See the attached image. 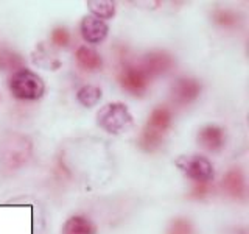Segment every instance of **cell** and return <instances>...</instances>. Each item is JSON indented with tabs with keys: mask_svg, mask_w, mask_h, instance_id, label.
I'll use <instances>...</instances> for the list:
<instances>
[{
	"mask_svg": "<svg viewBox=\"0 0 249 234\" xmlns=\"http://www.w3.org/2000/svg\"><path fill=\"white\" fill-rule=\"evenodd\" d=\"M8 88L19 100H37L44 96L45 83L36 72L23 67L11 74L8 80Z\"/></svg>",
	"mask_w": 249,
	"mask_h": 234,
	"instance_id": "cell-1",
	"label": "cell"
},
{
	"mask_svg": "<svg viewBox=\"0 0 249 234\" xmlns=\"http://www.w3.org/2000/svg\"><path fill=\"white\" fill-rule=\"evenodd\" d=\"M97 123L100 128L111 135H122L134 127V119L126 105L114 101V103L105 105L97 113Z\"/></svg>",
	"mask_w": 249,
	"mask_h": 234,
	"instance_id": "cell-2",
	"label": "cell"
},
{
	"mask_svg": "<svg viewBox=\"0 0 249 234\" xmlns=\"http://www.w3.org/2000/svg\"><path fill=\"white\" fill-rule=\"evenodd\" d=\"M176 167L195 183H210L215 176L212 162L199 155H181L175 159Z\"/></svg>",
	"mask_w": 249,
	"mask_h": 234,
	"instance_id": "cell-3",
	"label": "cell"
},
{
	"mask_svg": "<svg viewBox=\"0 0 249 234\" xmlns=\"http://www.w3.org/2000/svg\"><path fill=\"white\" fill-rule=\"evenodd\" d=\"M119 81L122 88L126 92H129L131 96L142 97L148 89L150 78L146 77V74L139 66L128 64L122 69V72L119 75Z\"/></svg>",
	"mask_w": 249,
	"mask_h": 234,
	"instance_id": "cell-4",
	"label": "cell"
},
{
	"mask_svg": "<svg viewBox=\"0 0 249 234\" xmlns=\"http://www.w3.org/2000/svg\"><path fill=\"white\" fill-rule=\"evenodd\" d=\"M201 83L196 78L190 77H179L178 80L171 84V101L179 106H185L195 101L201 94Z\"/></svg>",
	"mask_w": 249,
	"mask_h": 234,
	"instance_id": "cell-5",
	"label": "cell"
},
{
	"mask_svg": "<svg viewBox=\"0 0 249 234\" xmlns=\"http://www.w3.org/2000/svg\"><path fill=\"white\" fill-rule=\"evenodd\" d=\"M173 66H175V59L170 53L163 50H153L142 58V62H140L139 67L143 70L148 78H151L170 72Z\"/></svg>",
	"mask_w": 249,
	"mask_h": 234,
	"instance_id": "cell-6",
	"label": "cell"
},
{
	"mask_svg": "<svg viewBox=\"0 0 249 234\" xmlns=\"http://www.w3.org/2000/svg\"><path fill=\"white\" fill-rule=\"evenodd\" d=\"M196 140L201 148H204L206 152H220L226 145V131L220 125L207 123L202 128H199Z\"/></svg>",
	"mask_w": 249,
	"mask_h": 234,
	"instance_id": "cell-7",
	"label": "cell"
},
{
	"mask_svg": "<svg viewBox=\"0 0 249 234\" xmlns=\"http://www.w3.org/2000/svg\"><path fill=\"white\" fill-rule=\"evenodd\" d=\"M107 25L105 20H101L93 16H86L81 20V35L84 38V41H88L89 44H100L103 42L107 36Z\"/></svg>",
	"mask_w": 249,
	"mask_h": 234,
	"instance_id": "cell-8",
	"label": "cell"
},
{
	"mask_svg": "<svg viewBox=\"0 0 249 234\" xmlns=\"http://www.w3.org/2000/svg\"><path fill=\"white\" fill-rule=\"evenodd\" d=\"M223 189L224 192L231 195L232 198H243L246 192V183H245V175L240 169H231L226 172L223 176Z\"/></svg>",
	"mask_w": 249,
	"mask_h": 234,
	"instance_id": "cell-9",
	"label": "cell"
},
{
	"mask_svg": "<svg viewBox=\"0 0 249 234\" xmlns=\"http://www.w3.org/2000/svg\"><path fill=\"white\" fill-rule=\"evenodd\" d=\"M75 58H76L78 66L84 70H88V72H97V70H101V67H103V59H101L100 53L88 45H81L80 49L76 50Z\"/></svg>",
	"mask_w": 249,
	"mask_h": 234,
	"instance_id": "cell-10",
	"label": "cell"
},
{
	"mask_svg": "<svg viewBox=\"0 0 249 234\" xmlns=\"http://www.w3.org/2000/svg\"><path fill=\"white\" fill-rule=\"evenodd\" d=\"M171 120H173V116H171L170 109L165 106H158L153 109V113L150 114V119H148L145 127L158 133H162V135H167V131L171 127Z\"/></svg>",
	"mask_w": 249,
	"mask_h": 234,
	"instance_id": "cell-11",
	"label": "cell"
},
{
	"mask_svg": "<svg viewBox=\"0 0 249 234\" xmlns=\"http://www.w3.org/2000/svg\"><path fill=\"white\" fill-rule=\"evenodd\" d=\"M97 226L88 217L73 215L62 226V234H95Z\"/></svg>",
	"mask_w": 249,
	"mask_h": 234,
	"instance_id": "cell-12",
	"label": "cell"
},
{
	"mask_svg": "<svg viewBox=\"0 0 249 234\" xmlns=\"http://www.w3.org/2000/svg\"><path fill=\"white\" fill-rule=\"evenodd\" d=\"M163 139H165V135H162V133H158V131L145 127L143 131H142V135H140V139H139V147L146 153H153V152L159 150V148L162 147Z\"/></svg>",
	"mask_w": 249,
	"mask_h": 234,
	"instance_id": "cell-13",
	"label": "cell"
},
{
	"mask_svg": "<svg viewBox=\"0 0 249 234\" xmlns=\"http://www.w3.org/2000/svg\"><path fill=\"white\" fill-rule=\"evenodd\" d=\"M25 67V59H23L18 52L2 47L0 49V70H20Z\"/></svg>",
	"mask_w": 249,
	"mask_h": 234,
	"instance_id": "cell-14",
	"label": "cell"
},
{
	"mask_svg": "<svg viewBox=\"0 0 249 234\" xmlns=\"http://www.w3.org/2000/svg\"><path fill=\"white\" fill-rule=\"evenodd\" d=\"M88 8L93 18L98 19H112L115 16V3L109 0H89Z\"/></svg>",
	"mask_w": 249,
	"mask_h": 234,
	"instance_id": "cell-15",
	"label": "cell"
},
{
	"mask_svg": "<svg viewBox=\"0 0 249 234\" xmlns=\"http://www.w3.org/2000/svg\"><path fill=\"white\" fill-rule=\"evenodd\" d=\"M101 94H103V92H101V89L97 88V86L86 84V86H83V88L78 89L76 100L80 101L84 108H92L101 100Z\"/></svg>",
	"mask_w": 249,
	"mask_h": 234,
	"instance_id": "cell-16",
	"label": "cell"
},
{
	"mask_svg": "<svg viewBox=\"0 0 249 234\" xmlns=\"http://www.w3.org/2000/svg\"><path fill=\"white\" fill-rule=\"evenodd\" d=\"M213 19L218 25H221L224 28H233L237 27L240 23V16L233 11H229V10H218L213 13Z\"/></svg>",
	"mask_w": 249,
	"mask_h": 234,
	"instance_id": "cell-17",
	"label": "cell"
},
{
	"mask_svg": "<svg viewBox=\"0 0 249 234\" xmlns=\"http://www.w3.org/2000/svg\"><path fill=\"white\" fill-rule=\"evenodd\" d=\"M167 234H193V226L187 218L179 217L170 223Z\"/></svg>",
	"mask_w": 249,
	"mask_h": 234,
	"instance_id": "cell-18",
	"label": "cell"
},
{
	"mask_svg": "<svg viewBox=\"0 0 249 234\" xmlns=\"http://www.w3.org/2000/svg\"><path fill=\"white\" fill-rule=\"evenodd\" d=\"M52 42L56 47H67L70 42V35L66 28L56 27L52 31Z\"/></svg>",
	"mask_w": 249,
	"mask_h": 234,
	"instance_id": "cell-19",
	"label": "cell"
},
{
	"mask_svg": "<svg viewBox=\"0 0 249 234\" xmlns=\"http://www.w3.org/2000/svg\"><path fill=\"white\" fill-rule=\"evenodd\" d=\"M212 187L210 183H195V187L192 189V198H204L210 194Z\"/></svg>",
	"mask_w": 249,
	"mask_h": 234,
	"instance_id": "cell-20",
	"label": "cell"
}]
</instances>
